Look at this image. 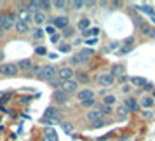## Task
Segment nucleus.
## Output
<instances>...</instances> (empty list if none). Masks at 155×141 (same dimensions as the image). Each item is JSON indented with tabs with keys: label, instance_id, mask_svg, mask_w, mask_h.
I'll use <instances>...</instances> for the list:
<instances>
[{
	"label": "nucleus",
	"instance_id": "obj_31",
	"mask_svg": "<svg viewBox=\"0 0 155 141\" xmlns=\"http://www.w3.org/2000/svg\"><path fill=\"white\" fill-rule=\"evenodd\" d=\"M51 2H47V0H42V2H38V9L42 11V12H47V11H51Z\"/></svg>",
	"mask_w": 155,
	"mask_h": 141
},
{
	"label": "nucleus",
	"instance_id": "obj_52",
	"mask_svg": "<svg viewBox=\"0 0 155 141\" xmlns=\"http://www.w3.org/2000/svg\"><path fill=\"white\" fill-rule=\"evenodd\" d=\"M143 117H145V119H152L153 115H152V112H143Z\"/></svg>",
	"mask_w": 155,
	"mask_h": 141
},
{
	"label": "nucleus",
	"instance_id": "obj_2",
	"mask_svg": "<svg viewBox=\"0 0 155 141\" xmlns=\"http://www.w3.org/2000/svg\"><path fill=\"white\" fill-rule=\"evenodd\" d=\"M42 124H45V126H51V124H56V122H61V117H59V112H58L56 108H52V106H49L47 110H45V113H44L42 120H40Z\"/></svg>",
	"mask_w": 155,
	"mask_h": 141
},
{
	"label": "nucleus",
	"instance_id": "obj_13",
	"mask_svg": "<svg viewBox=\"0 0 155 141\" xmlns=\"http://www.w3.org/2000/svg\"><path fill=\"white\" fill-rule=\"evenodd\" d=\"M18 70H21V71H31V68H33V61H31V59H26V57H25V59H19V61H18Z\"/></svg>",
	"mask_w": 155,
	"mask_h": 141
},
{
	"label": "nucleus",
	"instance_id": "obj_16",
	"mask_svg": "<svg viewBox=\"0 0 155 141\" xmlns=\"http://www.w3.org/2000/svg\"><path fill=\"white\" fill-rule=\"evenodd\" d=\"M14 25H16V14H14V12H9V14H5V26H4V31L14 28Z\"/></svg>",
	"mask_w": 155,
	"mask_h": 141
},
{
	"label": "nucleus",
	"instance_id": "obj_55",
	"mask_svg": "<svg viewBox=\"0 0 155 141\" xmlns=\"http://www.w3.org/2000/svg\"><path fill=\"white\" fill-rule=\"evenodd\" d=\"M2 35H4V30H0V37H2Z\"/></svg>",
	"mask_w": 155,
	"mask_h": 141
},
{
	"label": "nucleus",
	"instance_id": "obj_38",
	"mask_svg": "<svg viewBox=\"0 0 155 141\" xmlns=\"http://www.w3.org/2000/svg\"><path fill=\"white\" fill-rule=\"evenodd\" d=\"M51 42L54 44V45H59L61 44V33H54V35H51Z\"/></svg>",
	"mask_w": 155,
	"mask_h": 141
},
{
	"label": "nucleus",
	"instance_id": "obj_17",
	"mask_svg": "<svg viewBox=\"0 0 155 141\" xmlns=\"http://www.w3.org/2000/svg\"><path fill=\"white\" fill-rule=\"evenodd\" d=\"M110 73H112L115 78H120V77H124V75H126V68H124L122 64H113L112 70H110Z\"/></svg>",
	"mask_w": 155,
	"mask_h": 141
},
{
	"label": "nucleus",
	"instance_id": "obj_34",
	"mask_svg": "<svg viewBox=\"0 0 155 141\" xmlns=\"http://www.w3.org/2000/svg\"><path fill=\"white\" fill-rule=\"evenodd\" d=\"M82 33H84L85 38L92 37V35H99V28H89V30H85V31H82Z\"/></svg>",
	"mask_w": 155,
	"mask_h": 141
},
{
	"label": "nucleus",
	"instance_id": "obj_33",
	"mask_svg": "<svg viewBox=\"0 0 155 141\" xmlns=\"http://www.w3.org/2000/svg\"><path fill=\"white\" fill-rule=\"evenodd\" d=\"M70 5H71L73 9H75V11H80L82 7H85V2H82V0H73Z\"/></svg>",
	"mask_w": 155,
	"mask_h": 141
},
{
	"label": "nucleus",
	"instance_id": "obj_9",
	"mask_svg": "<svg viewBox=\"0 0 155 141\" xmlns=\"http://www.w3.org/2000/svg\"><path fill=\"white\" fill-rule=\"evenodd\" d=\"M85 119L89 120L91 124H94V122H98V120H103V119H105V115L99 112L98 108H92V110H89V112H87Z\"/></svg>",
	"mask_w": 155,
	"mask_h": 141
},
{
	"label": "nucleus",
	"instance_id": "obj_18",
	"mask_svg": "<svg viewBox=\"0 0 155 141\" xmlns=\"http://www.w3.org/2000/svg\"><path fill=\"white\" fill-rule=\"evenodd\" d=\"M140 25H141V31H143V35L150 37V38H155V28L153 26H150V25H147V23H141V21H140Z\"/></svg>",
	"mask_w": 155,
	"mask_h": 141
},
{
	"label": "nucleus",
	"instance_id": "obj_11",
	"mask_svg": "<svg viewBox=\"0 0 155 141\" xmlns=\"http://www.w3.org/2000/svg\"><path fill=\"white\" fill-rule=\"evenodd\" d=\"M52 98H54V101H56V103H61V105H64V103H68L70 96H68L66 92H63L61 89H56V91H54V94H52Z\"/></svg>",
	"mask_w": 155,
	"mask_h": 141
},
{
	"label": "nucleus",
	"instance_id": "obj_41",
	"mask_svg": "<svg viewBox=\"0 0 155 141\" xmlns=\"http://www.w3.org/2000/svg\"><path fill=\"white\" fill-rule=\"evenodd\" d=\"M42 37H44V30L42 28H37L35 31H33V38H35V40H40Z\"/></svg>",
	"mask_w": 155,
	"mask_h": 141
},
{
	"label": "nucleus",
	"instance_id": "obj_1",
	"mask_svg": "<svg viewBox=\"0 0 155 141\" xmlns=\"http://www.w3.org/2000/svg\"><path fill=\"white\" fill-rule=\"evenodd\" d=\"M92 54H94V51L89 49V47H85V49L75 52V54L70 57V64H75V66H78V64H85Z\"/></svg>",
	"mask_w": 155,
	"mask_h": 141
},
{
	"label": "nucleus",
	"instance_id": "obj_15",
	"mask_svg": "<svg viewBox=\"0 0 155 141\" xmlns=\"http://www.w3.org/2000/svg\"><path fill=\"white\" fill-rule=\"evenodd\" d=\"M18 18H19V21H23V23H30L33 19V16H31V12H30L28 9H19V11H18Z\"/></svg>",
	"mask_w": 155,
	"mask_h": 141
},
{
	"label": "nucleus",
	"instance_id": "obj_10",
	"mask_svg": "<svg viewBox=\"0 0 155 141\" xmlns=\"http://www.w3.org/2000/svg\"><path fill=\"white\" fill-rule=\"evenodd\" d=\"M124 106L127 108V112L129 113H134V112H140V105H138V101L131 96H127L126 101H124Z\"/></svg>",
	"mask_w": 155,
	"mask_h": 141
},
{
	"label": "nucleus",
	"instance_id": "obj_50",
	"mask_svg": "<svg viewBox=\"0 0 155 141\" xmlns=\"http://www.w3.org/2000/svg\"><path fill=\"white\" fill-rule=\"evenodd\" d=\"M108 92H110V91H108V89H105V87H103L101 91H98V94H99V96H101V98H105V96H106V94H108Z\"/></svg>",
	"mask_w": 155,
	"mask_h": 141
},
{
	"label": "nucleus",
	"instance_id": "obj_24",
	"mask_svg": "<svg viewBox=\"0 0 155 141\" xmlns=\"http://www.w3.org/2000/svg\"><path fill=\"white\" fill-rule=\"evenodd\" d=\"M14 30L18 31V33H26V31L30 30V25L28 23H23V21H16Z\"/></svg>",
	"mask_w": 155,
	"mask_h": 141
},
{
	"label": "nucleus",
	"instance_id": "obj_19",
	"mask_svg": "<svg viewBox=\"0 0 155 141\" xmlns=\"http://www.w3.org/2000/svg\"><path fill=\"white\" fill-rule=\"evenodd\" d=\"M153 105H155V99L152 96H148V94H143V98L140 101V106H143V108H152Z\"/></svg>",
	"mask_w": 155,
	"mask_h": 141
},
{
	"label": "nucleus",
	"instance_id": "obj_54",
	"mask_svg": "<svg viewBox=\"0 0 155 141\" xmlns=\"http://www.w3.org/2000/svg\"><path fill=\"white\" fill-rule=\"evenodd\" d=\"M126 80H129V77H126V75H124V77H120V78H119V82H126Z\"/></svg>",
	"mask_w": 155,
	"mask_h": 141
},
{
	"label": "nucleus",
	"instance_id": "obj_23",
	"mask_svg": "<svg viewBox=\"0 0 155 141\" xmlns=\"http://www.w3.org/2000/svg\"><path fill=\"white\" fill-rule=\"evenodd\" d=\"M77 28L82 30V31H85V30L91 28V21H89V18H80L77 23Z\"/></svg>",
	"mask_w": 155,
	"mask_h": 141
},
{
	"label": "nucleus",
	"instance_id": "obj_47",
	"mask_svg": "<svg viewBox=\"0 0 155 141\" xmlns=\"http://www.w3.org/2000/svg\"><path fill=\"white\" fill-rule=\"evenodd\" d=\"M5 26V14H0V30H4Z\"/></svg>",
	"mask_w": 155,
	"mask_h": 141
},
{
	"label": "nucleus",
	"instance_id": "obj_8",
	"mask_svg": "<svg viewBox=\"0 0 155 141\" xmlns=\"http://www.w3.org/2000/svg\"><path fill=\"white\" fill-rule=\"evenodd\" d=\"M52 26L58 30H64L66 26H70V19L66 18V16H56L54 19H52Z\"/></svg>",
	"mask_w": 155,
	"mask_h": 141
},
{
	"label": "nucleus",
	"instance_id": "obj_57",
	"mask_svg": "<svg viewBox=\"0 0 155 141\" xmlns=\"http://www.w3.org/2000/svg\"><path fill=\"white\" fill-rule=\"evenodd\" d=\"M0 7H2V4H0Z\"/></svg>",
	"mask_w": 155,
	"mask_h": 141
},
{
	"label": "nucleus",
	"instance_id": "obj_12",
	"mask_svg": "<svg viewBox=\"0 0 155 141\" xmlns=\"http://www.w3.org/2000/svg\"><path fill=\"white\" fill-rule=\"evenodd\" d=\"M94 98V91H91V89H80V91H77V99L82 103V101H87V99H92Z\"/></svg>",
	"mask_w": 155,
	"mask_h": 141
},
{
	"label": "nucleus",
	"instance_id": "obj_40",
	"mask_svg": "<svg viewBox=\"0 0 155 141\" xmlns=\"http://www.w3.org/2000/svg\"><path fill=\"white\" fill-rule=\"evenodd\" d=\"M35 54H38V56H45V54H47V49H45L44 45H38V47H35Z\"/></svg>",
	"mask_w": 155,
	"mask_h": 141
},
{
	"label": "nucleus",
	"instance_id": "obj_56",
	"mask_svg": "<svg viewBox=\"0 0 155 141\" xmlns=\"http://www.w3.org/2000/svg\"><path fill=\"white\" fill-rule=\"evenodd\" d=\"M152 98H153V99H155V89H153V96H152Z\"/></svg>",
	"mask_w": 155,
	"mask_h": 141
},
{
	"label": "nucleus",
	"instance_id": "obj_39",
	"mask_svg": "<svg viewBox=\"0 0 155 141\" xmlns=\"http://www.w3.org/2000/svg\"><path fill=\"white\" fill-rule=\"evenodd\" d=\"M75 33V30L71 28V26H66V28L63 30V33H61V37H71Z\"/></svg>",
	"mask_w": 155,
	"mask_h": 141
},
{
	"label": "nucleus",
	"instance_id": "obj_43",
	"mask_svg": "<svg viewBox=\"0 0 155 141\" xmlns=\"http://www.w3.org/2000/svg\"><path fill=\"white\" fill-rule=\"evenodd\" d=\"M59 51H61V52H70L71 51V45L70 44H59Z\"/></svg>",
	"mask_w": 155,
	"mask_h": 141
},
{
	"label": "nucleus",
	"instance_id": "obj_27",
	"mask_svg": "<svg viewBox=\"0 0 155 141\" xmlns=\"http://www.w3.org/2000/svg\"><path fill=\"white\" fill-rule=\"evenodd\" d=\"M96 108H98L99 112L103 113V115H105V117H108V115H112L113 113V110H112V106H105V105H98L96 106Z\"/></svg>",
	"mask_w": 155,
	"mask_h": 141
},
{
	"label": "nucleus",
	"instance_id": "obj_28",
	"mask_svg": "<svg viewBox=\"0 0 155 141\" xmlns=\"http://www.w3.org/2000/svg\"><path fill=\"white\" fill-rule=\"evenodd\" d=\"M140 11H143L145 14H148V16H150V18H152V19L155 21V11H153L152 7H150V5H141Z\"/></svg>",
	"mask_w": 155,
	"mask_h": 141
},
{
	"label": "nucleus",
	"instance_id": "obj_35",
	"mask_svg": "<svg viewBox=\"0 0 155 141\" xmlns=\"http://www.w3.org/2000/svg\"><path fill=\"white\" fill-rule=\"evenodd\" d=\"M11 96H12V92H11V91H7L5 94H4V96H2V98H0V108H2V106L5 105V103H7L9 99H11Z\"/></svg>",
	"mask_w": 155,
	"mask_h": 141
},
{
	"label": "nucleus",
	"instance_id": "obj_45",
	"mask_svg": "<svg viewBox=\"0 0 155 141\" xmlns=\"http://www.w3.org/2000/svg\"><path fill=\"white\" fill-rule=\"evenodd\" d=\"M30 101H31L30 96H23V98H19V103H21V105H30Z\"/></svg>",
	"mask_w": 155,
	"mask_h": 141
},
{
	"label": "nucleus",
	"instance_id": "obj_5",
	"mask_svg": "<svg viewBox=\"0 0 155 141\" xmlns=\"http://www.w3.org/2000/svg\"><path fill=\"white\" fill-rule=\"evenodd\" d=\"M18 64L16 63H2L0 64V75L4 77H16L18 75Z\"/></svg>",
	"mask_w": 155,
	"mask_h": 141
},
{
	"label": "nucleus",
	"instance_id": "obj_21",
	"mask_svg": "<svg viewBox=\"0 0 155 141\" xmlns=\"http://www.w3.org/2000/svg\"><path fill=\"white\" fill-rule=\"evenodd\" d=\"M45 21H47V16H45V12L38 11V12H35V14H33V23H35V25H38V26H40V25H44Z\"/></svg>",
	"mask_w": 155,
	"mask_h": 141
},
{
	"label": "nucleus",
	"instance_id": "obj_4",
	"mask_svg": "<svg viewBox=\"0 0 155 141\" xmlns=\"http://www.w3.org/2000/svg\"><path fill=\"white\" fill-rule=\"evenodd\" d=\"M115 80H117V78L113 77L112 73H110V71H105V73H99L98 77H96V82H98L99 85H101V87H110V85H113L115 84Z\"/></svg>",
	"mask_w": 155,
	"mask_h": 141
},
{
	"label": "nucleus",
	"instance_id": "obj_53",
	"mask_svg": "<svg viewBox=\"0 0 155 141\" xmlns=\"http://www.w3.org/2000/svg\"><path fill=\"white\" fill-rule=\"evenodd\" d=\"M108 138H110V134H106V136H103V138H98V141H106Z\"/></svg>",
	"mask_w": 155,
	"mask_h": 141
},
{
	"label": "nucleus",
	"instance_id": "obj_20",
	"mask_svg": "<svg viewBox=\"0 0 155 141\" xmlns=\"http://www.w3.org/2000/svg\"><path fill=\"white\" fill-rule=\"evenodd\" d=\"M133 44H134L133 37H131V38H127L126 42H124V47L119 51V54H122V56H124V54H127V52H131V51H133Z\"/></svg>",
	"mask_w": 155,
	"mask_h": 141
},
{
	"label": "nucleus",
	"instance_id": "obj_14",
	"mask_svg": "<svg viewBox=\"0 0 155 141\" xmlns=\"http://www.w3.org/2000/svg\"><path fill=\"white\" fill-rule=\"evenodd\" d=\"M113 113H115V117L119 120H126L127 117H129V112H127V108L124 105H117L115 110H113Z\"/></svg>",
	"mask_w": 155,
	"mask_h": 141
},
{
	"label": "nucleus",
	"instance_id": "obj_46",
	"mask_svg": "<svg viewBox=\"0 0 155 141\" xmlns=\"http://www.w3.org/2000/svg\"><path fill=\"white\" fill-rule=\"evenodd\" d=\"M44 33H49V35H54V33H56V31H54V26H52V25H51V26H47V28L44 30Z\"/></svg>",
	"mask_w": 155,
	"mask_h": 141
},
{
	"label": "nucleus",
	"instance_id": "obj_6",
	"mask_svg": "<svg viewBox=\"0 0 155 141\" xmlns=\"http://www.w3.org/2000/svg\"><path fill=\"white\" fill-rule=\"evenodd\" d=\"M59 89L63 92H66L68 96L70 94H77L78 91V82L73 78V80H64V82H61V85H59Z\"/></svg>",
	"mask_w": 155,
	"mask_h": 141
},
{
	"label": "nucleus",
	"instance_id": "obj_7",
	"mask_svg": "<svg viewBox=\"0 0 155 141\" xmlns=\"http://www.w3.org/2000/svg\"><path fill=\"white\" fill-rule=\"evenodd\" d=\"M73 77H75V71H73L71 66H63V68L58 70V78L61 82H64V80H73Z\"/></svg>",
	"mask_w": 155,
	"mask_h": 141
},
{
	"label": "nucleus",
	"instance_id": "obj_32",
	"mask_svg": "<svg viewBox=\"0 0 155 141\" xmlns=\"http://www.w3.org/2000/svg\"><path fill=\"white\" fill-rule=\"evenodd\" d=\"M51 5L56 9H64L68 5V2H64V0H56V2H51Z\"/></svg>",
	"mask_w": 155,
	"mask_h": 141
},
{
	"label": "nucleus",
	"instance_id": "obj_42",
	"mask_svg": "<svg viewBox=\"0 0 155 141\" xmlns=\"http://www.w3.org/2000/svg\"><path fill=\"white\" fill-rule=\"evenodd\" d=\"M77 78H78V82H82V84H87L89 82V77L85 73H77Z\"/></svg>",
	"mask_w": 155,
	"mask_h": 141
},
{
	"label": "nucleus",
	"instance_id": "obj_49",
	"mask_svg": "<svg viewBox=\"0 0 155 141\" xmlns=\"http://www.w3.org/2000/svg\"><path fill=\"white\" fill-rule=\"evenodd\" d=\"M152 89H155V87H153V84H150V82H147L145 87H143V91H152Z\"/></svg>",
	"mask_w": 155,
	"mask_h": 141
},
{
	"label": "nucleus",
	"instance_id": "obj_44",
	"mask_svg": "<svg viewBox=\"0 0 155 141\" xmlns=\"http://www.w3.org/2000/svg\"><path fill=\"white\" fill-rule=\"evenodd\" d=\"M49 84L51 85H52V87H56V89H58V87H59V85H61V80H59V78H52V80H49Z\"/></svg>",
	"mask_w": 155,
	"mask_h": 141
},
{
	"label": "nucleus",
	"instance_id": "obj_37",
	"mask_svg": "<svg viewBox=\"0 0 155 141\" xmlns=\"http://www.w3.org/2000/svg\"><path fill=\"white\" fill-rule=\"evenodd\" d=\"M61 127H63V131L66 134H70L73 131V124H70V122H61Z\"/></svg>",
	"mask_w": 155,
	"mask_h": 141
},
{
	"label": "nucleus",
	"instance_id": "obj_48",
	"mask_svg": "<svg viewBox=\"0 0 155 141\" xmlns=\"http://www.w3.org/2000/svg\"><path fill=\"white\" fill-rule=\"evenodd\" d=\"M31 71H33V73H35L37 77H38V73L42 71V66H35V64H33V68H31Z\"/></svg>",
	"mask_w": 155,
	"mask_h": 141
},
{
	"label": "nucleus",
	"instance_id": "obj_51",
	"mask_svg": "<svg viewBox=\"0 0 155 141\" xmlns=\"http://www.w3.org/2000/svg\"><path fill=\"white\" fill-rule=\"evenodd\" d=\"M122 92H124V94L131 92V85H122Z\"/></svg>",
	"mask_w": 155,
	"mask_h": 141
},
{
	"label": "nucleus",
	"instance_id": "obj_25",
	"mask_svg": "<svg viewBox=\"0 0 155 141\" xmlns=\"http://www.w3.org/2000/svg\"><path fill=\"white\" fill-rule=\"evenodd\" d=\"M129 82H131L133 85H136V87H145V84H147L148 80L145 77H131Z\"/></svg>",
	"mask_w": 155,
	"mask_h": 141
},
{
	"label": "nucleus",
	"instance_id": "obj_3",
	"mask_svg": "<svg viewBox=\"0 0 155 141\" xmlns=\"http://www.w3.org/2000/svg\"><path fill=\"white\" fill-rule=\"evenodd\" d=\"M58 77V70L56 66H52V64H47V66H42V71L38 73V78L40 80H45V82H49L52 78Z\"/></svg>",
	"mask_w": 155,
	"mask_h": 141
},
{
	"label": "nucleus",
	"instance_id": "obj_26",
	"mask_svg": "<svg viewBox=\"0 0 155 141\" xmlns=\"http://www.w3.org/2000/svg\"><path fill=\"white\" fill-rule=\"evenodd\" d=\"M117 103V98L113 96V94H106L105 98H103V105L105 106H112V105H115Z\"/></svg>",
	"mask_w": 155,
	"mask_h": 141
},
{
	"label": "nucleus",
	"instance_id": "obj_29",
	"mask_svg": "<svg viewBox=\"0 0 155 141\" xmlns=\"http://www.w3.org/2000/svg\"><path fill=\"white\" fill-rule=\"evenodd\" d=\"M112 120L108 119H103V120H98V122H94V124H91V129H99V127H105L106 124H110Z\"/></svg>",
	"mask_w": 155,
	"mask_h": 141
},
{
	"label": "nucleus",
	"instance_id": "obj_36",
	"mask_svg": "<svg viewBox=\"0 0 155 141\" xmlns=\"http://www.w3.org/2000/svg\"><path fill=\"white\" fill-rule=\"evenodd\" d=\"M80 106H84V108H92V106H96V99H87V101H82Z\"/></svg>",
	"mask_w": 155,
	"mask_h": 141
},
{
	"label": "nucleus",
	"instance_id": "obj_30",
	"mask_svg": "<svg viewBox=\"0 0 155 141\" xmlns=\"http://www.w3.org/2000/svg\"><path fill=\"white\" fill-rule=\"evenodd\" d=\"M26 9H28L30 12H38L40 9H38V2H35V0H31V2H28V5H26Z\"/></svg>",
	"mask_w": 155,
	"mask_h": 141
},
{
	"label": "nucleus",
	"instance_id": "obj_22",
	"mask_svg": "<svg viewBox=\"0 0 155 141\" xmlns=\"http://www.w3.org/2000/svg\"><path fill=\"white\" fill-rule=\"evenodd\" d=\"M44 139L47 141H58V134L54 129H51V127H47L45 131H44Z\"/></svg>",
	"mask_w": 155,
	"mask_h": 141
}]
</instances>
